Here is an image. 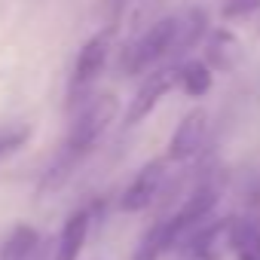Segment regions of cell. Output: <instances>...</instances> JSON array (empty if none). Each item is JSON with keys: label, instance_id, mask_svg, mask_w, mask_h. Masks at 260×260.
Returning <instances> with one entry per match:
<instances>
[{"label": "cell", "instance_id": "6da1fadb", "mask_svg": "<svg viewBox=\"0 0 260 260\" xmlns=\"http://www.w3.org/2000/svg\"><path fill=\"white\" fill-rule=\"evenodd\" d=\"M116 113H119V98H116V95L104 92V95L89 98V101L83 104V110H80V113L74 116V122H71L68 150H71L74 156L89 153V150L101 141V135L107 132V125L116 119Z\"/></svg>", "mask_w": 260, "mask_h": 260}, {"label": "cell", "instance_id": "7a4b0ae2", "mask_svg": "<svg viewBox=\"0 0 260 260\" xmlns=\"http://www.w3.org/2000/svg\"><path fill=\"white\" fill-rule=\"evenodd\" d=\"M178 46V16H166L153 22L132 46L122 52V71L125 74H144L166 55H175Z\"/></svg>", "mask_w": 260, "mask_h": 260}, {"label": "cell", "instance_id": "3957f363", "mask_svg": "<svg viewBox=\"0 0 260 260\" xmlns=\"http://www.w3.org/2000/svg\"><path fill=\"white\" fill-rule=\"evenodd\" d=\"M178 86V68H156V71H150L147 77H144V83L138 86V92H135V98L128 101V107H125V125H138L141 119H147L153 110H156V104L172 92Z\"/></svg>", "mask_w": 260, "mask_h": 260}, {"label": "cell", "instance_id": "277c9868", "mask_svg": "<svg viewBox=\"0 0 260 260\" xmlns=\"http://www.w3.org/2000/svg\"><path fill=\"white\" fill-rule=\"evenodd\" d=\"M162 181H166V162H162V159L147 162V166L132 178V184L122 190L119 208L128 211V214H138V211L150 208V205L156 202L159 190H162Z\"/></svg>", "mask_w": 260, "mask_h": 260}, {"label": "cell", "instance_id": "5b68a950", "mask_svg": "<svg viewBox=\"0 0 260 260\" xmlns=\"http://www.w3.org/2000/svg\"><path fill=\"white\" fill-rule=\"evenodd\" d=\"M205 132H208V113L202 107L190 110L169 138V159H175V162L193 159L205 144Z\"/></svg>", "mask_w": 260, "mask_h": 260}, {"label": "cell", "instance_id": "8992f818", "mask_svg": "<svg viewBox=\"0 0 260 260\" xmlns=\"http://www.w3.org/2000/svg\"><path fill=\"white\" fill-rule=\"evenodd\" d=\"M107 55H110V34H95V37H89V40L83 43L77 61H74L71 89H74V92L89 89V86L101 77V71H104V64H107Z\"/></svg>", "mask_w": 260, "mask_h": 260}, {"label": "cell", "instance_id": "52a82bcc", "mask_svg": "<svg viewBox=\"0 0 260 260\" xmlns=\"http://www.w3.org/2000/svg\"><path fill=\"white\" fill-rule=\"evenodd\" d=\"M239 61H242V40L230 28L214 31L205 46V64L217 68V71H236Z\"/></svg>", "mask_w": 260, "mask_h": 260}, {"label": "cell", "instance_id": "ba28073f", "mask_svg": "<svg viewBox=\"0 0 260 260\" xmlns=\"http://www.w3.org/2000/svg\"><path fill=\"white\" fill-rule=\"evenodd\" d=\"M226 245L236 260H260V226L248 217H233L226 223Z\"/></svg>", "mask_w": 260, "mask_h": 260}, {"label": "cell", "instance_id": "9c48e42d", "mask_svg": "<svg viewBox=\"0 0 260 260\" xmlns=\"http://www.w3.org/2000/svg\"><path fill=\"white\" fill-rule=\"evenodd\" d=\"M86 236H89V211L80 208V211H74L64 220V230L58 236V245H55L52 260H80L83 245H86Z\"/></svg>", "mask_w": 260, "mask_h": 260}, {"label": "cell", "instance_id": "30bf717a", "mask_svg": "<svg viewBox=\"0 0 260 260\" xmlns=\"http://www.w3.org/2000/svg\"><path fill=\"white\" fill-rule=\"evenodd\" d=\"M37 251H40V233L28 223H19L0 248V260H34Z\"/></svg>", "mask_w": 260, "mask_h": 260}, {"label": "cell", "instance_id": "8fae6325", "mask_svg": "<svg viewBox=\"0 0 260 260\" xmlns=\"http://www.w3.org/2000/svg\"><path fill=\"white\" fill-rule=\"evenodd\" d=\"M178 86H181L190 98H202V95L211 92L214 74H211V68H208L205 61L193 58V61H187V64L178 68Z\"/></svg>", "mask_w": 260, "mask_h": 260}, {"label": "cell", "instance_id": "7c38bea8", "mask_svg": "<svg viewBox=\"0 0 260 260\" xmlns=\"http://www.w3.org/2000/svg\"><path fill=\"white\" fill-rule=\"evenodd\" d=\"M208 31V16L202 10H190L184 16H178V46H175V55L196 46Z\"/></svg>", "mask_w": 260, "mask_h": 260}, {"label": "cell", "instance_id": "4fadbf2b", "mask_svg": "<svg viewBox=\"0 0 260 260\" xmlns=\"http://www.w3.org/2000/svg\"><path fill=\"white\" fill-rule=\"evenodd\" d=\"M31 138V128L28 125H13V128H4L0 132V159H7L10 153H16L25 141Z\"/></svg>", "mask_w": 260, "mask_h": 260}, {"label": "cell", "instance_id": "5bb4252c", "mask_svg": "<svg viewBox=\"0 0 260 260\" xmlns=\"http://www.w3.org/2000/svg\"><path fill=\"white\" fill-rule=\"evenodd\" d=\"M254 13H260V0H226L223 4V19L226 22H245Z\"/></svg>", "mask_w": 260, "mask_h": 260}]
</instances>
